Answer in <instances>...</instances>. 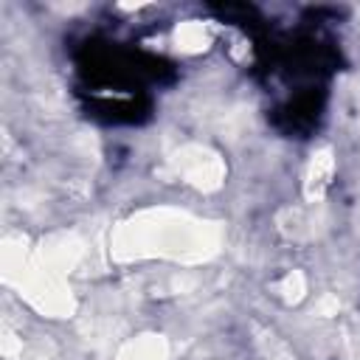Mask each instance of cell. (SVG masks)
<instances>
[{
    "mask_svg": "<svg viewBox=\"0 0 360 360\" xmlns=\"http://www.w3.org/2000/svg\"><path fill=\"white\" fill-rule=\"evenodd\" d=\"M217 248H219L217 225L174 208L141 211L127 222H121L112 233V253L118 259L166 256V259L200 262L214 256Z\"/></svg>",
    "mask_w": 360,
    "mask_h": 360,
    "instance_id": "1",
    "label": "cell"
},
{
    "mask_svg": "<svg viewBox=\"0 0 360 360\" xmlns=\"http://www.w3.org/2000/svg\"><path fill=\"white\" fill-rule=\"evenodd\" d=\"M172 166H174V172L186 183H191V186H197L202 191H214L225 180V163H222V158L214 149L200 146V143L180 146L172 155Z\"/></svg>",
    "mask_w": 360,
    "mask_h": 360,
    "instance_id": "2",
    "label": "cell"
},
{
    "mask_svg": "<svg viewBox=\"0 0 360 360\" xmlns=\"http://www.w3.org/2000/svg\"><path fill=\"white\" fill-rule=\"evenodd\" d=\"M332 172H335V158H332V152H329V149L312 152V158H309V163H307V172H304V197H307L312 205L323 197V191H326V186H329V180H332Z\"/></svg>",
    "mask_w": 360,
    "mask_h": 360,
    "instance_id": "3",
    "label": "cell"
},
{
    "mask_svg": "<svg viewBox=\"0 0 360 360\" xmlns=\"http://www.w3.org/2000/svg\"><path fill=\"white\" fill-rule=\"evenodd\" d=\"M115 360H169V343L160 335H138L118 349Z\"/></svg>",
    "mask_w": 360,
    "mask_h": 360,
    "instance_id": "4",
    "label": "cell"
},
{
    "mask_svg": "<svg viewBox=\"0 0 360 360\" xmlns=\"http://www.w3.org/2000/svg\"><path fill=\"white\" fill-rule=\"evenodd\" d=\"M174 42H177L180 51L197 53V51H205L208 48V31H205L202 22L188 20V22H180V28L174 31Z\"/></svg>",
    "mask_w": 360,
    "mask_h": 360,
    "instance_id": "5",
    "label": "cell"
},
{
    "mask_svg": "<svg viewBox=\"0 0 360 360\" xmlns=\"http://www.w3.org/2000/svg\"><path fill=\"white\" fill-rule=\"evenodd\" d=\"M276 292H278V295H281V301H287V304L301 301V298H304V292H307V278H304V273H301V270L287 273V276L276 284Z\"/></svg>",
    "mask_w": 360,
    "mask_h": 360,
    "instance_id": "6",
    "label": "cell"
},
{
    "mask_svg": "<svg viewBox=\"0 0 360 360\" xmlns=\"http://www.w3.org/2000/svg\"><path fill=\"white\" fill-rule=\"evenodd\" d=\"M267 343H270V352H267V360H292V354L287 352L284 343H278L273 335H267Z\"/></svg>",
    "mask_w": 360,
    "mask_h": 360,
    "instance_id": "7",
    "label": "cell"
},
{
    "mask_svg": "<svg viewBox=\"0 0 360 360\" xmlns=\"http://www.w3.org/2000/svg\"><path fill=\"white\" fill-rule=\"evenodd\" d=\"M318 309H321L323 315H332V312H338V298H335V295H326V298L318 304Z\"/></svg>",
    "mask_w": 360,
    "mask_h": 360,
    "instance_id": "8",
    "label": "cell"
}]
</instances>
